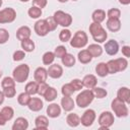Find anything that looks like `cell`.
<instances>
[{"instance_id":"53","label":"cell","mask_w":130,"mask_h":130,"mask_svg":"<svg viewBox=\"0 0 130 130\" xmlns=\"http://www.w3.org/2000/svg\"><path fill=\"white\" fill-rule=\"evenodd\" d=\"M4 98H5V95H4L3 91L0 90V106L3 104V102H4Z\"/></svg>"},{"instance_id":"16","label":"cell","mask_w":130,"mask_h":130,"mask_svg":"<svg viewBox=\"0 0 130 130\" xmlns=\"http://www.w3.org/2000/svg\"><path fill=\"white\" fill-rule=\"evenodd\" d=\"M81 81H82L83 86H85V87L88 88V89H91V88H93L94 86H96V82H98L96 77H95L94 75H92V74H87V75H85Z\"/></svg>"},{"instance_id":"8","label":"cell","mask_w":130,"mask_h":130,"mask_svg":"<svg viewBox=\"0 0 130 130\" xmlns=\"http://www.w3.org/2000/svg\"><path fill=\"white\" fill-rule=\"evenodd\" d=\"M16 18V12L13 8L7 7L0 10V23H10Z\"/></svg>"},{"instance_id":"20","label":"cell","mask_w":130,"mask_h":130,"mask_svg":"<svg viewBox=\"0 0 130 130\" xmlns=\"http://www.w3.org/2000/svg\"><path fill=\"white\" fill-rule=\"evenodd\" d=\"M27 127H28L27 120L23 117H18L12 125V130H25L27 129Z\"/></svg>"},{"instance_id":"31","label":"cell","mask_w":130,"mask_h":130,"mask_svg":"<svg viewBox=\"0 0 130 130\" xmlns=\"http://www.w3.org/2000/svg\"><path fill=\"white\" fill-rule=\"evenodd\" d=\"M21 48L24 52H32L35 50V43L30 39L21 41Z\"/></svg>"},{"instance_id":"37","label":"cell","mask_w":130,"mask_h":130,"mask_svg":"<svg viewBox=\"0 0 130 130\" xmlns=\"http://www.w3.org/2000/svg\"><path fill=\"white\" fill-rule=\"evenodd\" d=\"M59 39H60L61 42H64V43L70 41V39H71V31L69 29H67V28L62 29L60 31V34H59Z\"/></svg>"},{"instance_id":"57","label":"cell","mask_w":130,"mask_h":130,"mask_svg":"<svg viewBox=\"0 0 130 130\" xmlns=\"http://www.w3.org/2000/svg\"><path fill=\"white\" fill-rule=\"evenodd\" d=\"M2 3H3V2H2V0H0V7H1V5H2Z\"/></svg>"},{"instance_id":"48","label":"cell","mask_w":130,"mask_h":130,"mask_svg":"<svg viewBox=\"0 0 130 130\" xmlns=\"http://www.w3.org/2000/svg\"><path fill=\"white\" fill-rule=\"evenodd\" d=\"M24 57H25L24 51L18 50V51H15V52L13 53V60H14V61H21Z\"/></svg>"},{"instance_id":"44","label":"cell","mask_w":130,"mask_h":130,"mask_svg":"<svg viewBox=\"0 0 130 130\" xmlns=\"http://www.w3.org/2000/svg\"><path fill=\"white\" fill-rule=\"evenodd\" d=\"M9 39V32L5 28H0V44H5Z\"/></svg>"},{"instance_id":"34","label":"cell","mask_w":130,"mask_h":130,"mask_svg":"<svg viewBox=\"0 0 130 130\" xmlns=\"http://www.w3.org/2000/svg\"><path fill=\"white\" fill-rule=\"evenodd\" d=\"M55 54L53 52H46L44 55H43V63L45 65H51L54 60H55Z\"/></svg>"},{"instance_id":"5","label":"cell","mask_w":130,"mask_h":130,"mask_svg":"<svg viewBox=\"0 0 130 130\" xmlns=\"http://www.w3.org/2000/svg\"><path fill=\"white\" fill-rule=\"evenodd\" d=\"M87 41H88V38H87V35L83 31V30H78L74 34L73 38L71 39L70 41V46L73 47V48H83L86 46L87 44Z\"/></svg>"},{"instance_id":"15","label":"cell","mask_w":130,"mask_h":130,"mask_svg":"<svg viewBox=\"0 0 130 130\" xmlns=\"http://www.w3.org/2000/svg\"><path fill=\"white\" fill-rule=\"evenodd\" d=\"M31 35V31H30V28L26 25H23V26H20L17 30H16V38L19 40V41H23V40H26V39H29Z\"/></svg>"},{"instance_id":"11","label":"cell","mask_w":130,"mask_h":130,"mask_svg":"<svg viewBox=\"0 0 130 130\" xmlns=\"http://www.w3.org/2000/svg\"><path fill=\"white\" fill-rule=\"evenodd\" d=\"M48 75L52 78H60L63 74V68L59 64H52L49 66V69L47 70Z\"/></svg>"},{"instance_id":"40","label":"cell","mask_w":130,"mask_h":130,"mask_svg":"<svg viewBox=\"0 0 130 130\" xmlns=\"http://www.w3.org/2000/svg\"><path fill=\"white\" fill-rule=\"evenodd\" d=\"M116 60V63H117V66H118V71H124L127 66H128V61L126 58H118V59H115Z\"/></svg>"},{"instance_id":"39","label":"cell","mask_w":130,"mask_h":130,"mask_svg":"<svg viewBox=\"0 0 130 130\" xmlns=\"http://www.w3.org/2000/svg\"><path fill=\"white\" fill-rule=\"evenodd\" d=\"M1 86L2 88H7V87H13L15 86V80L13 79V77H4L2 82H1Z\"/></svg>"},{"instance_id":"18","label":"cell","mask_w":130,"mask_h":130,"mask_svg":"<svg viewBox=\"0 0 130 130\" xmlns=\"http://www.w3.org/2000/svg\"><path fill=\"white\" fill-rule=\"evenodd\" d=\"M61 106L65 112H70L74 109L75 104H74V101L72 100L71 96L64 95V98H62V100H61Z\"/></svg>"},{"instance_id":"13","label":"cell","mask_w":130,"mask_h":130,"mask_svg":"<svg viewBox=\"0 0 130 130\" xmlns=\"http://www.w3.org/2000/svg\"><path fill=\"white\" fill-rule=\"evenodd\" d=\"M34 78L35 80L40 83V82H45L48 78V72L47 69H45L44 67H39L36 69L35 73H34Z\"/></svg>"},{"instance_id":"28","label":"cell","mask_w":130,"mask_h":130,"mask_svg":"<svg viewBox=\"0 0 130 130\" xmlns=\"http://www.w3.org/2000/svg\"><path fill=\"white\" fill-rule=\"evenodd\" d=\"M57 95H58L57 90H56L54 87L49 86L48 89H47V91H46L45 94H44V98H45V100H46L47 102H52V101H54V100L57 98Z\"/></svg>"},{"instance_id":"23","label":"cell","mask_w":130,"mask_h":130,"mask_svg":"<svg viewBox=\"0 0 130 130\" xmlns=\"http://www.w3.org/2000/svg\"><path fill=\"white\" fill-rule=\"evenodd\" d=\"M91 18L95 23H102L106 19V12L103 9H96L92 12Z\"/></svg>"},{"instance_id":"24","label":"cell","mask_w":130,"mask_h":130,"mask_svg":"<svg viewBox=\"0 0 130 130\" xmlns=\"http://www.w3.org/2000/svg\"><path fill=\"white\" fill-rule=\"evenodd\" d=\"M86 50L89 52V54L91 55L92 58L93 57H100L103 54V49L98 44H91V45H89Z\"/></svg>"},{"instance_id":"7","label":"cell","mask_w":130,"mask_h":130,"mask_svg":"<svg viewBox=\"0 0 130 130\" xmlns=\"http://www.w3.org/2000/svg\"><path fill=\"white\" fill-rule=\"evenodd\" d=\"M115 122V119H114V115L109 112V111H106V112H103L100 117H99V125H100V129H109Z\"/></svg>"},{"instance_id":"59","label":"cell","mask_w":130,"mask_h":130,"mask_svg":"<svg viewBox=\"0 0 130 130\" xmlns=\"http://www.w3.org/2000/svg\"><path fill=\"white\" fill-rule=\"evenodd\" d=\"M72 1H77V0H72Z\"/></svg>"},{"instance_id":"42","label":"cell","mask_w":130,"mask_h":130,"mask_svg":"<svg viewBox=\"0 0 130 130\" xmlns=\"http://www.w3.org/2000/svg\"><path fill=\"white\" fill-rule=\"evenodd\" d=\"M121 15V11L118 8H111L108 10L107 16L108 18H120Z\"/></svg>"},{"instance_id":"14","label":"cell","mask_w":130,"mask_h":130,"mask_svg":"<svg viewBox=\"0 0 130 130\" xmlns=\"http://www.w3.org/2000/svg\"><path fill=\"white\" fill-rule=\"evenodd\" d=\"M43 102L41 99L39 98H30L28 104H27V107L30 111L32 112H39L43 109Z\"/></svg>"},{"instance_id":"2","label":"cell","mask_w":130,"mask_h":130,"mask_svg":"<svg viewBox=\"0 0 130 130\" xmlns=\"http://www.w3.org/2000/svg\"><path fill=\"white\" fill-rule=\"evenodd\" d=\"M93 99H94V95L92 93V90L88 88L84 89L80 93H78V95L76 96V105L79 108H86L91 104Z\"/></svg>"},{"instance_id":"17","label":"cell","mask_w":130,"mask_h":130,"mask_svg":"<svg viewBox=\"0 0 130 130\" xmlns=\"http://www.w3.org/2000/svg\"><path fill=\"white\" fill-rule=\"evenodd\" d=\"M117 98L120 99L121 101H123L124 103L129 104L130 103V91H129V88L126 87V86L120 87L118 89V92H117Z\"/></svg>"},{"instance_id":"55","label":"cell","mask_w":130,"mask_h":130,"mask_svg":"<svg viewBox=\"0 0 130 130\" xmlns=\"http://www.w3.org/2000/svg\"><path fill=\"white\" fill-rule=\"evenodd\" d=\"M59 2H61V3H65V2H67L68 0H58Z\"/></svg>"},{"instance_id":"58","label":"cell","mask_w":130,"mask_h":130,"mask_svg":"<svg viewBox=\"0 0 130 130\" xmlns=\"http://www.w3.org/2000/svg\"><path fill=\"white\" fill-rule=\"evenodd\" d=\"M2 76V72H1V70H0V77Z\"/></svg>"},{"instance_id":"1","label":"cell","mask_w":130,"mask_h":130,"mask_svg":"<svg viewBox=\"0 0 130 130\" xmlns=\"http://www.w3.org/2000/svg\"><path fill=\"white\" fill-rule=\"evenodd\" d=\"M89 32H90L93 41H95L96 43H104L108 38V35L101 23L92 22L89 25Z\"/></svg>"},{"instance_id":"43","label":"cell","mask_w":130,"mask_h":130,"mask_svg":"<svg viewBox=\"0 0 130 130\" xmlns=\"http://www.w3.org/2000/svg\"><path fill=\"white\" fill-rule=\"evenodd\" d=\"M66 53H67V51H66V48L64 46H58L54 51L55 57H57V58H62Z\"/></svg>"},{"instance_id":"47","label":"cell","mask_w":130,"mask_h":130,"mask_svg":"<svg viewBox=\"0 0 130 130\" xmlns=\"http://www.w3.org/2000/svg\"><path fill=\"white\" fill-rule=\"evenodd\" d=\"M70 84L72 85V87L74 88L75 91H76V90H80V89H82V87H83L82 81H81L80 79H73V80L70 82Z\"/></svg>"},{"instance_id":"10","label":"cell","mask_w":130,"mask_h":130,"mask_svg":"<svg viewBox=\"0 0 130 130\" xmlns=\"http://www.w3.org/2000/svg\"><path fill=\"white\" fill-rule=\"evenodd\" d=\"M35 31L38 36L41 37H45L46 35H48V32H50V28L48 26L47 20L46 19H40L35 23Z\"/></svg>"},{"instance_id":"56","label":"cell","mask_w":130,"mask_h":130,"mask_svg":"<svg viewBox=\"0 0 130 130\" xmlns=\"http://www.w3.org/2000/svg\"><path fill=\"white\" fill-rule=\"evenodd\" d=\"M20 1H21V2H27L28 0H20Z\"/></svg>"},{"instance_id":"27","label":"cell","mask_w":130,"mask_h":130,"mask_svg":"<svg viewBox=\"0 0 130 130\" xmlns=\"http://www.w3.org/2000/svg\"><path fill=\"white\" fill-rule=\"evenodd\" d=\"M61 60H62L63 65H65L66 67H72L75 64V57L72 54H69V53H66L61 58Z\"/></svg>"},{"instance_id":"3","label":"cell","mask_w":130,"mask_h":130,"mask_svg":"<svg viewBox=\"0 0 130 130\" xmlns=\"http://www.w3.org/2000/svg\"><path fill=\"white\" fill-rule=\"evenodd\" d=\"M28 74H29V67H28V65L20 64L16 68H14L12 76H13V79L15 80V82L22 83V82H24L27 79Z\"/></svg>"},{"instance_id":"45","label":"cell","mask_w":130,"mask_h":130,"mask_svg":"<svg viewBox=\"0 0 130 130\" xmlns=\"http://www.w3.org/2000/svg\"><path fill=\"white\" fill-rule=\"evenodd\" d=\"M48 87H49V85L46 83V81H45V82H40V83L38 84V93H39L40 95L44 96V94H45V92L47 91Z\"/></svg>"},{"instance_id":"54","label":"cell","mask_w":130,"mask_h":130,"mask_svg":"<svg viewBox=\"0 0 130 130\" xmlns=\"http://www.w3.org/2000/svg\"><path fill=\"white\" fill-rule=\"evenodd\" d=\"M119 2L123 5H128L130 3V0H119Z\"/></svg>"},{"instance_id":"25","label":"cell","mask_w":130,"mask_h":130,"mask_svg":"<svg viewBox=\"0 0 130 130\" xmlns=\"http://www.w3.org/2000/svg\"><path fill=\"white\" fill-rule=\"evenodd\" d=\"M66 122L70 127H77L80 124V118L78 117L77 114L71 113V114H68L66 118Z\"/></svg>"},{"instance_id":"9","label":"cell","mask_w":130,"mask_h":130,"mask_svg":"<svg viewBox=\"0 0 130 130\" xmlns=\"http://www.w3.org/2000/svg\"><path fill=\"white\" fill-rule=\"evenodd\" d=\"M95 112L93 111V110H91V109H88V110H86L84 113H83V115L81 116V118H80V123L83 125V126H85V127H89V126H91L92 125V123L94 122V120H95Z\"/></svg>"},{"instance_id":"21","label":"cell","mask_w":130,"mask_h":130,"mask_svg":"<svg viewBox=\"0 0 130 130\" xmlns=\"http://www.w3.org/2000/svg\"><path fill=\"white\" fill-rule=\"evenodd\" d=\"M107 27L109 30L116 32L121 28V21L119 18H108L107 20Z\"/></svg>"},{"instance_id":"36","label":"cell","mask_w":130,"mask_h":130,"mask_svg":"<svg viewBox=\"0 0 130 130\" xmlns=\"http://www.w3.org/2000/svg\"><path fill=\"white\" fill-rule=\"evenodd\" d=\"M91 89H92V93H93L94 98H98V99H103V98L107 96V94H108L107 90L104 89V88H102V87H96V86H94V87L91 88Z\"/></svg>"},{"instance_id":"51","label":"cell","mask_w":130,"mask_h":130,"mask_svg":"<svg viewBox=\"0 0 130 130\" xmlns=\"http://www.w3.org/2000/svg\"><path fill=\"white\" fill-rule=\"evenodd\" d=\"M122 54L125 56V57H130V47L129 46H124L122 47Z\"/></svg>"},{"instance_id":"4","label":"cell","mask_w":130,"mask_h":130,"mask_svg":"<svg viewBox=\"0 0 130 130\" xmlns=\"http://www.w3.org/2000/svg\"><path fill=\"white\" fill-rule=\"evenodd\" d=\"M111 107H112V110L113 112L115 113V115L119 118L121 117H126L128 116V108H127V104L124 103L123 101H121L120 99L116 98L112 101V104H111Z\"/></svg>"},{"instance_id":"50","label":"cell","mask_w":130,"mask_h":130,"mask_svg":"<svg viewBox=\"0 0 130 130\" xmlns=\"http://www.w3.org/2000/svg\"><path fill=\"white\" fill-rule=\"evenodd\" d=\"M32 3H34L35 6H38V7H40L42 9L47 5L48 1L47 0H32Z\"/></svg>"},{"instance_id":"52","label":"cell","mask_w":130,"mask_h":130,"mask_svg":"<svg viewBox=\"0 0 130 130\" xmlns=\"http://www.w3.org/2000/svg\"><path fill=\"white\" fill-rule=\"evenodd\" d=\"M7 121L4 119V117L1 115V113H0V126H3V125H5V123H6Z\"/></svg>"},{"instance_id":"49","label":"cell","mask_w":130,"mask_h":130,"mask_svg":"<svg viewBox=\"0 0 130 130\" xmlns=\"http://www.w3.org/2000/svg\"><path fill=\"white\" fill-rule=\"evenodd\" d=\"M46 20H47L48 26H49V28H50V31H52V30H55L58 24H57V23H56V21L54 20L53 16H52V17H48V18H46Z\"/></svg>"},{"instance_id":"46","label":"cell","mask_w":130,"mask_h":130,"mask_svg":"<svg viewBox=\"0 0 130 130\" xmlns=\"http://www.w3.org/2000/svg\"><path fill=\"white\" fill-rule=\"evenodd\" d=\"M15 86L13 87H7V88H3V93L6 98H13L15 95Z\"/></svg>"},{"instance_id":"19","label":"cell","mask_w":130,"mask_h":130,"mask_svg":"<svg viewBox=\"0 0 130 130\" xmlns=\"http://www.w3.org/2000/svg\"><path fill=\"white\" fill-rule=\"evenodd\" d=\"M47 114L51 118H57V117H59L60 114H61V108H60V106L58 104H55V103L49 105L48 108H47Z\"/></svg>"},{"instance_id":"35","label":"cell","mask_w":130,"mask_h":130,"mask_svg":"<svg viewBox=\"0 0 130 130\" xmlns=\"http://www.w3.org/2000/svg\"><path fill=\"white\" fill-rule=\"evenodd\" d=\"M29 100H30V95H29L27 92H25V91H24V92H21V93L18 95V98H17V102H18V104L21 105V106H27Z\"/></svg>"},{"instance_id":"12","label":"cell","mask_w":130,"mask_h":130,"mask_svg":"<svg viewBox=\"0 0 130 130\" xmlns=\"http://www.w3.org/2000/svg\"><path fill=\"white\" fill-rule=\"evenodd\" d=\"M105 51L108 55L114 56L119 51V45L115 40H110L105 44Z\"/></svg>"},{"instance_id":"38","label":"cell","mask_w":130,"mask_h":130,"mask_svg":"<svg viewBox=\"0 0 130 130\" xmlns=\"http://www.w3.org/2000/svg\"><path fill=\"white\" fill-rule=\"evenodd\" d=\"M107 64V68H108V73L110 74H115L118 71V66H117V63H116V60H110Z\"/></svg>"},{"instance_id":"6","label":"cell","mask_w":130,"mask_h":130,"mask_svg":"<svg viewBox=\"0 0 130 130\" xmlns=\"http://www.w3.org/2000/svg\"><path fill=\"white\" fill-rule=\"evenodd\" d=\"M53 18L57 24H59L63 27H67L72 23V16L69 13H66L62 10L56 11L53 15Z\"/></svg>"},{"instance_id":"30","label":"cell","mask_w":130,"mask_h":130,"mask_svg":"<svg viewBox=\"0 0 130 130\" xmlns=\"http://www.w3.org/2000/svg\"><path fill=\"white\" fill-rule=\"evenodd\" d=\"M38 82L37 81H30L25 85V92H27L29 95H34L38 93Z\"/></svg>"},{"instance_id":"22","label":"cell","mask_w":130,"mask_h":130,"mask_svg":"<svg viewBox=\"0 0 130 130\" xmlns=\"http://www.w3.org/2000/svg\"><path fill=\"white\" fill-rule=\"evenodd\" d=\"M35 124H36V129L45 130L49 126V121L45 116H38L35 120Z\"/></svg>"},{"instance_id":"26","label":"cell","mask_w":130,"mask_h":130,"mask_svg":"<svg viewBox=\"0 0 130 130\" xmlns=\"http://www.w3.org/2000/svg\"><path fill=\"white\" fill-rule=\"evenodd\" d=\"M92 57L91 55L89 54V52L87 50H81L79 53H78V60L80 63L82 64H87L91 61Z\"/></svg>"},{"instance_id":"32","label":"cell","mask_w":130,"mask_h":130,"mask_svg":"<svg viewBox=\"0 0 130 130\" xmlns=\"http://www.w3.org/2000/svg\"><path fill=\"white\" fill-rule=\"evenodd\" d=\"M0 113H1V115L4 117V119L6 121L11 120L13 115H14V111H13V109L11 107H4V108H2Z\"/></svg>"},{"instance_id":"33","label":"cell","mask_w":130,"mask_h":130,"mask_svg":"<svg viewBox=\"0 0 130 130\" xmlns=\"http://www.w3.org/2000/svg\"><path fill=\"white\" fill-rule=\"evenodd\" d=\"M27 13H28L29 17H31V18H39V17L42 15V9H41L40 7L34 5V6H31V7L28 9Z\"/></svg>"},{"instance_id":"41","label":"cell","mask_w":130,"mask_h":130,"mask_svg":"<svg viewBox=\"0 0 130 130\" xmlns=\"http://www.w3.org/2000/svg\"><path fill=\"white\" fill-rule=\"evenodd\" d=\"M74 88L72 87V85L70 83H66L62 86V89H61V92L63 95H66V96H71V94L74 92Z\"/></svg>"},{"instance_id":"29","label":"cell","mask_w":130,"mask_h":130,"mask_svg":"<svg viewBox=\"0 0 130 130\" xmlns=\"http://www.w3.org/2000/svg\"><path fill=\"white\" fill-rule=\"evenodd\" d=\"M95 72L99 76L101 77H105L107 76L109 73H108V68H107V64L104 63V62H101L99 63L96 66H95Z\"/></svg>"}]
</instances>
